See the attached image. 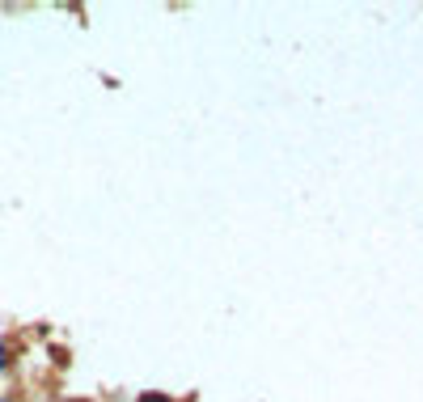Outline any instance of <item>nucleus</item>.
I'll return each mask as SVG.
<instances>
[{"instance_id":"f257e3e1","label":"nucleus","mask_w":423,"mask_h":402,"mask_svg":"<svg viewBox=\"0 0 423 402\" xmlns=\"http://www.w3.org/2000/svg\"><path fill=\"white\" fill-rule=\"evenodd\" d=\"M136 402H169V394H140Z\"/></svg>"}]
</instances>
